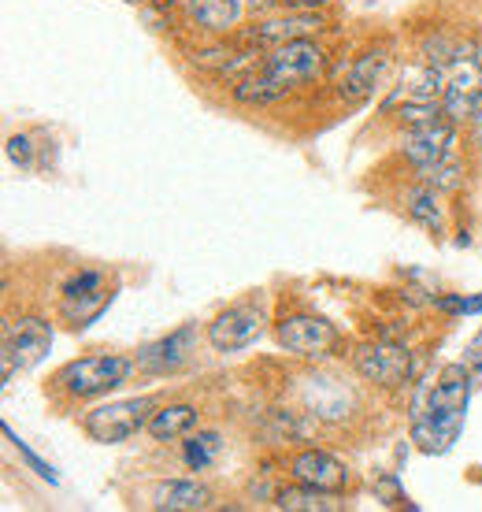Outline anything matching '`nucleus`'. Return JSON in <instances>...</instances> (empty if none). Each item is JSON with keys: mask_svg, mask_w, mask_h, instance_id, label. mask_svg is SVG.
<instances>
[{"mask_svg": "<svg viewBox=\"0 0 482 512\" xmlns=\"http://www.w3.org/2000/svg\"><path fill=\"white\" fill-rule=\"evenodd\" d=\"M475 375L468 364H445L438 375L419 379L416 394H412V442L423 453H445L464 431V416H468V401L475 390Z\"/></svg>", "mask_w": 482, "mask_h": 512, "instance_id": "nucleus-1", "label": "nucleus"}, {"mask_svg": "<svg viewBox=\"0 0 482 512\" xmlns=\"http://www.w3.org/2000/svg\"><path fill=\"white\" fill-rule=\"evenodd\" d=\"M134 368L138 364L119 357V353H89V357L71 360L52 375V390H60L71 401H89V397H101L115 386H123Z\"/></svg>", "mask_w": 482, "mask_h": 512, "instance_id": "nucleus-2", "label": "nucleus"}, {"mask_svg": "<svg viewBox=\"0 0 482 512\" xmlns=\"http://www.w3.org/2000/svg\"><path fill=\"white\" fill-rule=\"evenodd\" d=\"M119 279L108 268H78L60 290V320L71 331H86L93 320H101L112 305Z\"/></svg>", "mask_w": 482, "mask_h": 512, "instance_id": "nucleus-3", "label": "nucleus"}, {"mask_svg": "<svg viewBox=\"0 0 482 512\" xmlns=\"http://www.w3.org/2000/svg\"><path fill=\"white\" fill-rule=\"evenodd\" d=\"M275 338H279V346L286 349V353L305 357V360L330 357V353L342 349V331H338L327 316L312 312V308L282 312L279 320H275Z\"/></svg>", "mask_w": 482, "mask_h": 512, "instance_id": "nucleus-4", "label": "nucleus"}, {"mask_svg": "<svg viewBox=\"0 0 482 512\" xmlns=\"http://www.w3.org/2000/svg\"><path fill=\"white\" fill-rule=\"evenodd\" d=\"M52 349V327L41 316H19V320L4 323V338H0V375L4 386L12 383L19 372H30L38 360Z\"/></svg>", "mask_w": 482, "mask_h": 512, "instance_id": "nucleus-5", "label": "nucleus"}, {"mask_svg": "<svg viewBox=\"0 0 482 512\" xmlns=\"http://www.w3.org/2000/svg\"><path fill=\"white\" fill-rule=\"evenodd\" d=\"M256 67H260L271 82H279L286 93H293L297 86H308V82H316V78L323 75L327 52L319 49L312 38H297V41H286V45H275L267 56H260Z\"/></svg>", "mask_w": 482, "mask_h": 512, "instance_id": "nucleus-6", "label": "nucleus"}, {"mask_svg": "<svg viewBox=\"0 0 482 512\" xmlns=\"http://www.w3.org/2000/svg\"><path fill=\"white\" fill-rule=\"evenodd\" d=\"M156 412L153 397H127V401H108V405H97L82 420V431H86L93 442L101 446H119L134 438L149 423V416Z\"/></svg>", "mask_w": 482, "mask_h": 512, "instance_id": "nucleus-7", "label": "nucleus"}, {"mask_svg": "<svg viewBox=\"0 0 482 512\" xmlns=\"http://www.w3.org/2000/svg\"><path fill=\"white\" fill-rule=\"evenodd\" d=\"M482 101V52L479 45H457L453 64L445 67L442 108L453 123L471 119V112Z\"/></svg>", "mask_w": 482, "mask_h": 512, "instance_id": "nucleus-8", "label": "nucleus"}, {"mask_svg": "<svg viewBox=\"0 0 482 512\" xmlns=\"http://www.w3.org/2000/svg\"><path fill=\"white\" fill-rule=\"evenodd\" d=\"M267 327V312L260 301H241V305L223 308L216 320L208 323V346L216 353H238L260 342V334Z\"/></svg>", "mask_w": 482, "mask_h": 512, "instance_id": "nucleus-9", "label": "nucleus"}, {"mask_svg": "<svg viewBox=\"0 0 482 512\" xmlns=\"http://www.w3.org/2000/svg\"><path fill=\"white\" fill-rule=\"evenodd\" d=\"M353 368L360 372V379L394 390V386H405L412 379V353L405 346H397V342L375 338V342L356 346Z\"/></svg>", "mask_w": 482, "mask_h": 512, "instance_id": "nucleus-10", "label": "nucleus"}, {"mask_svg": "<svg viewBox=\"0 0 482 512\" xmlns=\"http://www.w3.org/2000/svg\"><path fill=\"white\" fill-rule=\"evenodd\" d=\"M197 338H201L197 323H182L178 331H171L167 338H160V342L141 346L134 364H138V372H145V375H171L197 353Z\"/></svg>", "mask_w": 482, "mask_h": 512, "instance_id": "nucleus-11", "label": "nucleus"}, {"mask_svg": "<svg viewBox=\"0 0 482 512\" xmlns=\"http://www.w3.org/2000/svg\"><path fill=\"white\" fill-rule=\"evenodd\" d=\"M290 472L297 483L330 490V494H342V490H349V483H353L349 464H342L334 453H327V449H301V453H293Z\"/></svg>", "mask_w": 482, "mask_h": 512, "instance_id": "nucleus-12", "label": "nucleus"}, {"mask_svg": "<svg viewBox=\"0 0 482 512\" xmlns=\"http://www.w3.org/2000/svg\"><path fill=\"white\" fill-rule=\"evenodd\" d=\"M449 149H453V119L449 116L434 119L427 127H416L405 134V156L416 164V171L438 164L442 156H449Z\"/></svg>", "mask_w": 482, "mask_h": 512, "instance_id": "nucleus-13", "label": "nucleus"}, {"mask_svg": "<svg viewBox=\"0 0 482 512\" xmlns=\"http://www.w3.org/2000/svg\"><path fill=\"white\" fill-rule=\"evenodd\" d=\"M323 30V19H319L316 12H293V8H286V15H279V19H264V23H256L253 30H249V41L253 45H286V41H297V38H312V34H319Z\"/></svg>", "mask_w": 482, "mask_h": 512, "instance_id": "nucleus-14", "label": "nucleus"}, {"mask_svg": "<svg viewBox=\"0 0 482 512\" xmlns=\"http://www.w3.org/2000/svg\"><path fill=\"white\" fill-rule=\"evenodd\" d=\"M153 509L160 512H197L212 509V490L197 483V479H167L153 487Z\"/></svg>", "mask_w": 482, "mask_h": 512, "instance_id": "nucleus-15", "label": "nucleus"}, {"mask_svg": "<svg viewBox=\"0 0 482 512\" xmlns=\"http://www.w3.org/2000/svg\"><path fill=\"white\" fill-rule=\"evenodd\" d=\"M386 64H390V56L386 49H368L364 56H356L353 67H349V75L342 78V101L349 104H360L364 97H371V90L379 86V78L386 75Z\"/></svg>", "mask_w": 482, "mask_h": 512, "instance_id": "nucleus-16", "label": "nucleus"}, {"mask_svg": "<svg viewBox=\"0 0 482 512\" xmlns=\"http://www.w3.org/2000/svg\"><path fill=\"white\" fill-rule=\"evenodd\" d=\"M271 505L282 512H338L345 509L342 494H330V490L308 487V483H297V487H279L271 494Z\"/></svg>", "mask_w": 482, "mask_h": 512, "instance_id": "nucleus-17", "label": "nucleus"}, {"mask_svg": "<svg viewBox=\"0 0 482 512\" xmlns=\"http://www.w3.org/2000/svg\"><path fill=\"white\" fill-rule=\"evenodd\" d=\"M197 427V409L186 405V401H171V405H160V409L149 416L145 431L156 438V442H167V438H182Z\"/></svg>", "mask_w": 482, "mask_h": 512, "instance_id": "nucleus-18", "label": "nucleus"}, {"mask_svg": "<svg viewBox=\"0 0 482 512\" xmlns=\"http://www.w3.org/2000/svg\"><path fill=\"white\" fill-rule=\"evenodd\" d=\"M186 12H190V19L197 26L223 34V30L238 23L241 0H186Z\"/></svg>", "mask_w": 482, "mask_h": 512, "instance_id": "nucleus-19", "label": "nucleus"}, {"mask_svg": "<svg viewBox=\"0 0 482 512\" xmlns=\"http://www.w3.org/2000/svg\"><path fill=\"white\" fill-rule=\"evenodd\" d=\"M405 212L412 223L419 227H427V231H442V205H438V190H434L431 182L419 179V186L405 193Z\"/></svg>", "mask_w": 482, "mask_h": 512, "instance_id": "nucleus-20", "label": "nucleus"}, {"mask_svg": "<svg viewBox=\"0 0 482 512\" xmlns=\"http://www.w3.org/2000/svg\"><path fill=\"white\" fill-rule=\"evenodd\" d=\"M305 401H308V409L319 412V416H345L349 394H345V386H338L334 379H312V383L305 386Z\"/></svg>", "mask_w": 482, "mask_h": 512, "instance_id": "nucleus-21", "label": "nucleus"}, {"mask_svg": "<svg viewBox=\"0 0 482 512\" xmlns=\"http://www.w3.org/2000/svg\"><path fill=\"white\" fill-rule=\"evenodd\" d=\"M219 453H223V435L219 431H197V435H190L182 442V461L190 464L193 472L212 468Z\"/></svg>", "mask_w": 482, "mask_h": 512, "instance_id": "nucleus-22", "label": "nucleus"}, {"mask_svg": "<svg viewBox=\"0 0 482 512\" xmlns=\"http://www.w3.org/2000/svg\"><path fill=\"white\" fill-rule=\"evenodd\" d=\"M419 179L431 182L434 190H460V182H464V164L449 153V156H442L438 164L423 167V171H419Z\"/></svg>", "mask_w": 482, "mask_h": 512, "instance_id": "nucleus-23", "label": "nucleus"}, {"mask_svg": "<svg viewBox=\"0 0 482 512\" xmlns=\"http://www.w3.org/2000/svg\"><path fill=\"white\" fill-rule=\"evenodd\" d=\"M375 494H379L382 505H390V509H416L394 475H379V479H375Z\"/></svg>", "mask_w": 482, "mask_h": 512, "instance_id": "nucleus-24", "label": "nucleus"}, {"mask_svg": "<svg viewBox=\"0 0 482 512\" xmlns=\"http://www.w3.org/2000/svg\"><path fill=\"white\" fill-rule=\"evenodd\" d=\"M8 156H12L19 167L34 164V145H30V138H26V134H12V138H8Z\"/></svg>", "mask_w": 482, "mask_h": 512, "instance_id": "nucleus-25", "label": "nucleus"}, {"mask_svg": "<svg viewBox=\"0 0 482 512\" xmlns=\"http://www.w3.org/2000/svg\"><path fill=\"white\" fill-rule=\"evenodd\" d=\"M464 364L471 368V375H475V383L482 386V331L471 338V346H468V353H464Z\"/></svg>", "mask_w": 482, "mask_h": 512, "instance_id": "nucleus-26", "label": "nucleus"}, {"mask_svg": "<svg viewBox=\"0 0 482 512\" xmlns=\"http://www.w3.org/2000/svg\"><path fill=\"white\" fill-rule=\"evenodd\" d=\"M323 4H330V0H282V8H293V12H316Z\"/></svg>", "mask_w": 482, "mask_h": 512, "instance_id": "nucleus-27", "label": "nucleus"}, {"mask_svg": "<svg viewBox=\"0 0 482 512\" xmlns=\"http://www.w3.org/2000/svg\"><path fill=\"white\" fill-rule=\"evenodd\" d=\"M471 141L482 149V101H479V108L471 112Z\"/></svg>", "mask_w": 482, "mask_h": 512, "instance_id": "nucleus-28", "label": "nucleus"}, {"mask_svg": "<svg viewBox=\"0 0 482 512\" xmlns=\"http://www.w3.org/2000/svg\"><path fill=\"white\" fill-rule=\"evenodd\" d=\"M153 4H156V8H167V4H171V0H153Z\"/></svg>", "mask_w": 482, "mask_h": 512, "instance_id": "nucleus-29", "label": "nucleus"}]
</instances>
